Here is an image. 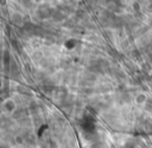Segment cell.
<instances>
[{
  "instance_id": "1",
  "label": "cell",
  "mask_w": 152,
  "mask_h": 148,
  "mask_svg": "<svg viewBox=\"0 0 152 148\" xmlns=\"http://www.w3.org/2000/svg\"><path fill=\"white\" fill-rule=\"evenodd\" d=\"M146 100H147V96H146L145 94H140V95H138L136 98V102L138 103V104H144V103L146 102Z\"/></svg>"
}]
</instances>
